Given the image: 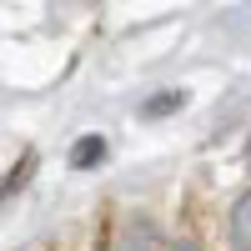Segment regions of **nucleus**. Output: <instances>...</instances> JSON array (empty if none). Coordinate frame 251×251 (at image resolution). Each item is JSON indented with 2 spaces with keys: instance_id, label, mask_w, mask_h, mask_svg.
Masks as SVG:
<instances>
[{
  "instance_id": "f257e3e1",
  "label": "nucleus",
  "mask_w": 251,
  "mask_h": 251,
  "mask_svg": "<svg viewBox=\"0 0 251 251\" xmlns=\"http://www.w3.org/2000/svg\"><path fill=\"white\" fill-rule=\"evenodd\" d=\"M156 241H161V226L146 216H131L116 236V251H156Z\"/></svg>"
},
{
  "instance_id": "f03ea898",
  "label": "nucleus",
  "mask_w": 251,
  "mask_h": 251,
  "mask_svg": "<svg viewBox=\"0 0 251 251\" xmlns=\"http://www.w3.org/2000/svg\"><path fill=\"white\" fill-rule=\"evenodd\" d=\"M226 241L236 251H251V191H241L231 201V216H226Z\"/></svg>"
},
{
  "instance_id": "7ed1b4c3",
  "label": "nucleus",
  "mask_w": 251,
  "mask_h": 251,
  "mask_svg": "<svg viewBox=\"0 0 251 251\" xmlns=\"http://www.w3.org/2000/svg\"><path fill=\"white\" fill-rule=\"evenodd\" d=\"M100 161H106V136H80L71 146V166L75 171H91V166H100Z\"/></svg>"
},
{
  "instance_id": "20e7f679",
  "label": "nucleus",
  "mask_w": 251,
  "mask_h": 251,
  "mask_svg": "<svg viewBox=\"0 0 251 251\" xmlns=\"http://www.w3.org/2000/svg\"><path fill=\"white\" fill-rule=\"evenodd\" d=\"M181 106H186V91H156V96H146L141 116L146 121H161V116H176Z\"/></svg>"
},
{
  "instance_id": "39448f33",
  "label": "nucleus",
  "mask_w": 251,
  "mask_h": 251,
  "mask_svg": "<svg viewBox=\"0 0 251 251\" xmlns=\"http://www.w3.org/2000/svg\"><path fill=\"white\" fill-rule=\"evenodd\" d=\"M30 171H35V151H25V156H20V161L10 166V176H5V181H0V201H10V196L20 191V186H25V181H30Z\"/></svg>"
},
{
  "instance_id": "423d86ee",
  "label": "nucleus",
  "mask_w": 251,
  "mask_h": 251,
  "mask_svg": "<svg viewBox=\"0 0 251 251\" xmlns=\"http://www.w3.org/2000/svg\"><path fill=\"white\" fill-rule=\"evenodd\" d=\"M166 251H196V241H171Z\"/></svg>"
},
{
  "instance_id": "0eeeda50",
  "label": "nucleus",
  "mask_w": 251,
  "mask_h": 251,
  "mask_svg": "<svg viewBox=\"0 0 251 251\" xmlns=\"http://www.w3.org/2000/svg\"><path fill=\"white\" fill-rule=\"evenodd\" d=\"M246 166H251V141H246Z\"/></svg>"
}]
</instances>
